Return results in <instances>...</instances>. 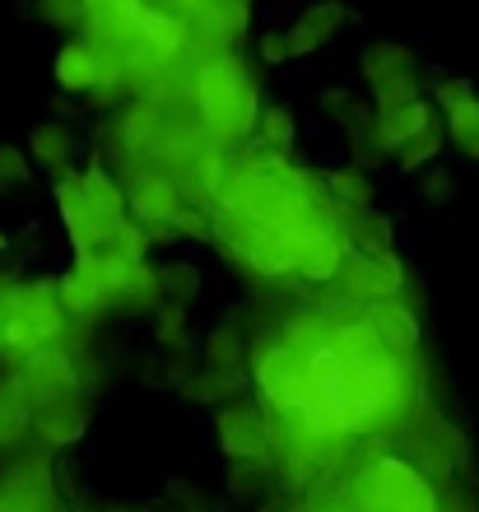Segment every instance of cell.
I'll list each match as a JSON object with an SVG mask.
<instances>
[{"label": "cell", "instance_id": "4fadbf2b", "mask_svg": "<svg viewBox=\"0 0 479 512\" xmlns=\"http://www.w3.org/2000/svg\"><path fill=\"white\" fill-rule=\"evenodd\" d=\"M103 75H107V61L98 56V47L89 38H70L56 52V84L66 94H94Z\"/></svg>", "mask_w": 479, "mask_h": 512}, {"label": "cell", "instance_id": "cb8c5ba5", "mask_svg": "<svg viewBox=\"0 0 479 512\" xmlns=\"http://www.w3.org/2000/svg\"><path fill=\"white\" fill-rule=\"evenodd\" d=\"M0 508H56L52 480H0Z\"/></svg>", "mask_w": 479, "mask_h": 512}, {"label": "cell", "instance_id": "30bf717a", "mask_svg": "<svg viewBox=\"0 0 479 512\" xmlns=\"http://www.w3.org/2000/svg\"><path fill=\"white\" fill-rule=\"evenodd\" d=\"M89 419H94V405H89L84 387L33 405V433H38L42 443H52V447L80 443L84 433H89Z\"/></svg>", "mask_w": 479, "mask_h": 512}, {"label": "cell", "instance_id": "ffe728a7", "mask_svg": "<svg viewBox=\"0 0 479 512\" xmlns=\"http://www.w3.org/2000/svg\"><path fill=\"white\" fill-rule=\"evenodd\" d=\"M84 187H89L94 205L103 210L107 219H112V224H117V229L126 224V219H131V215H126V210H131V196H126V191H121L117 182H112V177L103 173V163H98V159L89 163V168H84Z\"/></svg>", "mask_w": 479, "mask_h": 512}, {"label": "cell", "instance_id": "7a4b0ae2", "mask_svg": "<svg viewBox=\"0 0 479 512\" xmlns=\"http://www.w3.org/2000/svg\"><path fill=\"white\" fill-rule=\"evenodd\" d=\"M196 112L205 135H214L219 145H233V140H247L256 131L261 98H256V84L238 70V61L214 56L196 75Z\"/></svg>", "mask_w": 479, "mask_h": 512}, {"label": "cell", "instance_id": "4316f807", "mask_svg": "<svg viewBox=\"0 0 479 512\" xmlns=\"http://www.w3.org/2000/svg\"><path fill=\"white\" fill-rule=\"evenodd\" d=\"M159 284H163V298H173V303H196L200 270L187 266V261H173V266L159 270Z\"/></svg>", "mask_w": 479, "mask_h": 512}, {"label": "cell", "instance_id": "d4e9b609", "mask_svg": "<svg viewBox=\"0 0 479 512\" xmlns=\"http://www.w3.org/2000/svg\"><path fill=\"white\" fill-rule=\"evenodd\" d=\"M256 135H261V145H266V149H280V154H289L293 140H298V122H293V112H289V108L270 103V108H261Z\"/></svg>", "mask_w": 479, "mask_h": 512}, {"label": "cell", "instance_id": "44dd1931", "mask_svg": "<svg viewBox=\"0 0 479 512\" xmlns=\"http://www.w3.org/2000/svg\"><path fill=\"white\" fill-rule=\"evenodd\" d=\"M349 238L359 252H396V224L377 210H359L349 215Z\"/></svg>", "mask_w": 479, "mask_h": 512}, {"label": "cell", "instance_id": "3957f363", "mask_svg": "<svg viewBox=\"0 0 479 512\" xmlns=\"http://www.w3.org/2000/svg\"><path fill=\"white\" fill-rule=\"evenodd\" d=\"M0 308H5V350L0 354L19 359L66 336L70 312L61 303V280H5Z\"/></svg>", "mask_w": 479, "mask_h": 512}, {"label": "cell", "instance_id": "ac0fdd59", "mask_svg": "<svg viewBox=\"0 0 479 512\" xmlns=\"http://www.w3.org/2000/svg\"><path fill=\"white\" fill-rule=\"evenodd\" d=\"M159 140H163V112H159V103L140 98V103H131V108L121 112V122H117V154L135 159V154H145V149H159Z\"/></svg>", "mask_w": 479, "mask_h": 512}, {"label": "cell", "instance_id": "5bb4252c", "mask_svg": "<svg viewBox=\"0 0 479 512\" xmlns=\"http://www.w3.org/2000/svg\"><path fill=\"white\" fill-rule=\"evenodd\" d=\"M33 433V391L24 373H0V447H19Z\"/></svg>", "mask_w": 479, "mask_h": 512}, {"label": "cell", "instance_id": "8fae6325", "mask_svg": "<svg viewBox=\"0 0 479 512\" xmlns=\"http://www.w3.org/2000/svg\"><path fill=\"white\" fill-rule=\"evenodd\" d=\"M61 303L75 322H94L98 312L112 308V298L103 289V275H98V256H75V266L61 275Z\"/></svg>", "mask_w": 479, "mask_h": 512}, {"label": "cell", "instance_id": "2e32d148", "mask_svg": "<svg viewBox=\"0 0 479 512\" xmlns=\"http://www.w3.org/2000/svg\"><path fill=\"white\" fill-rule=\"evenodd\" d=\"M28 159L38 163L42 173L52 177H66L70 173V159H75V131L66 122H38L28 131Z\"/></svg>", "mask_w": 479, "mask_h": 512}, {"label": "cell", "instance_id": "f1b7e54d", "mask_svg": "<svg viewBox=\"0 0 479 512\" xmlns=\"http://www.w3.org/2000/svg\"><path fill=\"white\" fill-rule=\"evenodd\" d=\"M38 19L52 28H80L89 24V0H38Z\"/></svg>", "mask_w": 479, "mask_h": 512}, {"label": "cell", "instance_id": "277c9868", "mask_svg": "<svg viewBox=\"0 0 479 512\" xmlns=\"http://www.w3.org/2000/svg\"><path fill=\"white\" fill-rule=\"evenodd\" d=\"M349 499L359 508H386V512H433L438 508V489L414 461L382 452L354 475V494Z\"/></svg>", "mask_w": 479, "mask_h": 512}, {"label": "cell", "instance_id": "ba28073f", "mask_svg": "<svg viewBox=\"0 0 479 512\" xmlns=\"http://www.w3.org/2000/svg\"><path fill=\"white\" fill-rule=\"evenodd\" d=\"M335 284H340V298H349V303H382V298H400V289H405V266H400L396 252H354L345 256V266H340V275H335Z\"/></svg>", "mask_w": 479, "mask_h": 512}, {"label": "cell", "instance_id": "1f68e13d", "mask_svg": "<svg viewBox=\"0 0 479 512\" xmlns=\"http://www.w3.org/2000/svg\"><path fill=\"white\" fill-rule=\"evenodd\" d=\"M261 61H266V66H284V61H293L289 28H270V33H261Z\"/></svg>", "mask_w": 479, "mask_h": 512}, {"label": "cell", "instance_id": "9c48e42d", "mask_svg": "<svg viewBox=\"0 0 479 512\" xmlns=\"http://www.w3.org/2000/svg\"><path fill=\"white\" fill-rule=\"evenodd\" d=\"M433 103H438V112H442L447 140H452L470 163H479V89L470 80L442 75V80H433Z\"/></svg>", "mask_w": 479, "mask_h": 512}, {"label": "cell", "instance_id": "7402d4cb", "mask_svg": "<svg viewBox=\"0 0 479 512\" xmlns=\"http://www.w3.org/2000/svg\"><path fill=\"white\" fill-rule=\"evenodd\" d=\"M200 368H219V373H233V378H247V373H242V345H238L233 322L210 331V340H205V364Z\"/></svg>", "mask_w": 479, "mask_h": 512}, {"label": "cell", "instance_id": "f546056e", "mask_svg": "<svg viewBox=\"0 0 479 512\" xmlns=\"http://www.w3.org/2000/svg\"><path fill=\"white\" fill-rule=\"evenodd\" d=\"M419 94V75H410V80H391L382 84V89H373V108L377 112H391V108H405V103H414Z\"/></svg>", "mask_w": 479, "mask_h": 512}, {"label": "cell", "instance_id": "83f0119b", "mask_svg": "<svg viewBox=\"0 0 479 512\" xmlns=\"http://www.w3.org/2000/svg\"><path fill=\"white\" fill-rule=\"evenodd\" d=\"M33 168H38V163L28 159V149L0 145V196H10L14 187H28V182H33Z\"/></svg>", "mask_w": 479, "mask_h": 512}, {"label": "cell", "instance_id": "4dcf8cb0", "mask_svg": "<svg viewBox=\"0 0 479 512\" xmlns=\"http://www.w3.org/2000/svg\"><path fill=\"white\" fill-rule=\"evenodd\" d=\"M419 196H424L428 205H447L456 201V177L442 173V168H428V173H419Z\"/></svg>", "mask_w": 479, "mask_h": 512}, {"label": "cell", "instance_id": "836d02e7", "mask_svg": "<svg viewBox=\"0 0 479 512\" xmlns=\"http://www.w3.org/2000/svg\"><path fill=\"white\" fill-rule=\"evenodd\" d=\"M0 252H10V238H5V233H0Z\"/></svg>", "mask_w": 479, "mask_h": 512}, {"label": "cell", "instance_id": "8992f818", "mask_svg": "<svg viewBox=\"0 0 479 512\" xmlns=\"http://www.w3.org/2000/svg\"><path fill=\"white\" fill-rule=\"evenodd\" d=\"M214 433H219V452L228 461H261L275 447V415L266 401H224V410L214 415Z\"/></svg>", "mask_w": 479, "mask_h": 512}, {"label": "cell", "instance_id": "e0dca14e", "mask_svg": "<svg viewBox=\"0 0 479 512\" xmlns=\"http://www.w3.org/2000/svg\"><path fill=\"white\" fill-rule=\"evenodd\" d=\"M363 317L373 322V331L391 345V350L400 354H414L419 350V340H424V331H419V317H414L400 298H382V303H368L363 308Z\"/></svg>", "mask_w": 479, "mask_h": 512}, {"label": "cell", "instance_id": "484cf974", "mask_svg": "<svg viewBox=\"0 0 479 512\" xmlns=\"http://www.w3.org/2000/svg\"><path fill=\"white\" fill-rule=\"evenodd\" d=\"M442 145H447V135H442V126H428V131H419L410 140V145L396 154V168L400 173H419V168H428V163L442 154Z\"/></svg>", "mask_w": 479, "mask_h": 512}, {"label": "cell", "instance_id": "6da1fadb", "mask_svg": "<svg viewBox=\"0 0 479 512\" xmlns=\"http://www.w3.org/2000/svg\"><path fill=\"white\" fill-rule=\"evenodd\" d=\"M307 359L312 382V415L331 429L363 438V433L391 429L419 401V368L410 354L391 350L373 331L368 317L359 322H326V317H293L284 331Z\"/></svg>", "mask_w": 479, "mask_h": 512}, {"label": "cell", "instance_id": "52a82bcc", "mask_svg": "<svg viewBox=\"0 0 479 512\" xmlns=\"http://www.w3.org/2000/svg\"><path fill=\"white\" fill-rule=\"evenodd\" d=\"M56 210H61V224H66V238H70V247H75V256L112 247L117 224L94 205L89 187H84V173L56 177Z\"/></svg>", "mask_w": 479, "mask_h": 512}, {"label": "cell", "instance_id": "d6986e66", "mask_svg": "<svg viewBox=\"0 0 479 512\" xmlns=\"http://www.w3.org/2000/svg\"><path fill=\"white\" fill-rule=\"evenodd\" d=\"M326 191H331L335 201L345 205L349 215H359V210H373V177L363 173V163H345V168L326 173Z\"/></svg>", "mask_w": 479, "mask_h": 512}, {"label": "cell", "instance_id": "603a6c76", "mask_svg": "<svg viewBox=\"0 0 479 512\" xmlns=\"http://www.w3.org/2000/svg\"><path fill=\"white\" fill-rule=\"evenodd\" d=\"M154 336H159L163 350L187 354L191 345H196V336H191V326H187V303H173V298H163V303H159V326H154Z\"/></svg>", "mask_w": 479, "mask_h": 512}, {"label": "cell", "instance_id": "9a60e30c", "mask_svg": "<svg viewBox=\"0 0 479 512\" xmlns=\"http://www.w3.org/2000/svg\"><path fill=\"white\" fill-rule=\"evenodd\" d=\"M359 75L368 89H382V84L391 80H410V75H419V61H414L410 47H400V42H368L359 52Z\"/></svg>", "mask_w": 479, "mask_h": 512}, {"label": "cell", "instance_id": "d6a6232c", "mask_svg": "<svg viewBox=\"0 0 479 512\" xmlns=\"http://www.w3.org/2000/svg\"><path fill=\"white\" fill-rule=\"evenodd\" d=\"M0 350H5V308H0Z\"/></svg>", "mask_w": 479, "mask_h": 512}, {"label": "cell", "instance_id": "7c38bea8", "mask_svg": "<svg viewBox=\"0 0 479 512\" xmlns=\"http://www.w3.org/2000/svg\"><path fill=\"white\" fill-rule=\"evenodd\" d=\"M340 28H345V0H317V5H307V10L289 24L293 56L321 52V47H326Z\"/></svg>", "mask_w": 479, "mask_h": 512}, {"label": "cell", "instance_id": "5b68a950", "mask_svg": "<svg viewBox=\"0 0 479 512\" xmlns=\"http://www.w3.org/2000/svg\"><path fill=\"white\" fill-rule=\"evenodd\" d=\"M252 378L266 396V405L275 415H293L312 405V382H307V359L298 345L275 340V345H256L252 354Z\"/></svg>", "mask_w": 479, "mask_h": 512}]
</instances>
